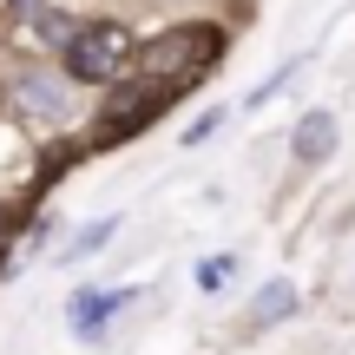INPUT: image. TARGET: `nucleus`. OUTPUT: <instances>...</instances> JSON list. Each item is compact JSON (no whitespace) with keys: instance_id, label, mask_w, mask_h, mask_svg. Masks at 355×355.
Listing matches in <instances>:
<instances>
[{"instance_id":"423d86ee","label":"nucleus","mask_w":355,"mask_h":355,"mask_svg":"<svg viewBox=\"0 0 355 355\" xmlns=\"http://www.w3.org/2000/svg\"><path fill=\"white\" fill-rule=\"evenodd\" d=\"M336 152H343V119H336L329 105H309L290 125V165L296 171H322Z\"/></svg>"},{"instance_id":"9d476101","label":"nucleus","mask_w":355,"mask_h":355,"mask_svg":"<svg viewBox=\"0 0 355 355\" xmlns=\"http://www.w3.org/2000/svg\"><path fill=\"white\" fill-rule=\"evenodd\" d=\"M237 277H243V257H237V250H217V257H198V263H191V283H198V296H224Z\"/></svg>"},{"instance_id":"39448f33","label":"nucleus","mask_w":355,"mask_h":355,"mask_svg":"<svg viewBox=\"0 0 355 355\" xmlns=\"http://www.w3.org/2000/svg\"><path fill=\"white\" fill-rule=\"evenodd\" d=\"M139 283H86V290L66 296V336H73L79 349H105L119 329V316H125L132 303H139Z\"/></svg>"},{"instance_id":"f257e3e1","label":"nucleus","mask_w":355,"mask_h":355,"mask_svg":"<svg viewBox=\"0 0 355 355\" xmlns=\"http://www.w3.org/2000/svg\"><path fill=\"white\" fill-rule=\"evenodd\" d=\"M224 46H230V33L217 20H171V26H158V33L139 40L132 79H158V86L191 92L217 60H224Z\"/></svg>"},{"instance_id":"f03ea898","label":"nucleus","mask_w":355,"mask_h":355,"mask_svg":"<svg viewBox=\"0 0 355 355\" xmlns=\"http://www.w3.org/2000/svg\"><path fill=\"white\" fill-rule=\"evenodd\" d=\"M178 99H184V92H178V86H158V79H119V86L92 105L86 145H92V152H119V145L145 139L158 119H171Z\"/></svg>"},{"instance_id":"ddd939ff","label":"nucleus","mask_w":355,"mask_h":355,"mask_svg":"<svg viewBox=\"0 0 355 355\" xmlns=\"http://www.w3.org/2000/svg\"><path fill=\"white\" fill-rule=\"evenodd\" d=\"M224 119H230L224 105H204V112L184 125V145H204V139H217V132H224Z\"/></svg>"},{"instance_id":"7ed1b4c3","label":"nucleus","mask_w":355,"mask_h":355,"mask_svg":"<svg viewBox=\"0 0 355 355\" xmlns=\"http://www.w3.org/2000/svg\"><path fill=\"white\" fill-rule=\"evenodd\" d=\"M139 60V33L125 20H79V33L60 46V73L86 92H112L119 79H132Z\"/></svg>"},{"instance_id":"0eeeda50","label":"nucleus","mask_w":355,"mask_h":355,"mask_svg":"<svg viewBox=\"0 0 355 355\" xmlns=\"http://www.w3.org/2000/svg\"><path fill=\"white\" fill-rule=\"evenodd\" d=\"M296 309H303V290H296L290 277H270V283H257V296H250V316H243V336L283 329V322H296Z\"/></svg>"},{"instance_id":"f8f14e48","label":"nucleus","mask_w":355,"mask_h":355,"mask_svg":"<svg viewBox=\"0 0 355 355\" xmlns=\"http://www.w3.org/2000/svg\"><path fill=\"white\" fill-rule=\"evenodd\" d=\"M296 73H303V60H290V66H277V73H270V79H257V86H250V92H243V112H263V105H270V99H277V92H283V86H290V79H296Z\"/></svg>"},{"instance_id":"1a4fd4ad","label":"nucleus","mask_w":355,"mask_h":355,"mask_svg":"<svg viewBox=\"0 0 355 355\" xmlns=\"http://www.w3.org/2000/svg\"><path fill=\"white\" fill-rule=\"evenodd\" d=\"M79 158H92V145H86V139H66V145H46V152H40V165H33V191H26V198L40 204V198H46V191H53V184H60V178H66V171L79 165Z\"/></svg>"},{"instance_id":"6e6552de","label":"nucleus","mask_w":355,"mask_h":355,"mask_svg":"<svg viewBox=\"0 0 355 355\" xmlns=\"http://www.w3.org/2000/svg\"><path fill=\"white\" fill-rule=\"evenodd\" d=\"M119 230H125V217H119V211H112V217H92V224H79L73 237H66V250H60V263H66V270H79V263H92V257H99L105 243L119 237Z\"/></svg>"},{"instance_id":"9b49d317","label":"nucleus","mask_w":355,"mask_h":355,"mask_svg":"<svg viewBox=\"0 0 355 355\" xmlns=\"http://www.w3.org/2000/svg\"><path fill=\"white\" fill-rule=\"evenodd\" d=\"M73 33H79V20H73V13H66V7H53V0H46V7L33 13V40H40V46H46V53H53V60H60V46H66V40H73Z\"/></svg>"},{"instance_id":"4468645a","label":"nucleus","mask_w":355,"mask_h":355,"mask_svg":"<svg viewBox=\"0 0 355 355\" xmlns=\"http://www.w3.org/2000/svg\"><path fill=\"white\" fill-rule=\"evenodd\" d=\"M40 7H46V0H0V20H7V26H33Z\"/></svg>"},{"instance_id":"20e7f679","label":"nucleus","mask_w":355,"mask_h":355,"mask_svg":"<svg viewBox=\"0 0 355 355\" xmlns=\"http://www.w3.org/2000/svg\"><path fill=\"white\" fill-rule=\"evenodd\" d=\"M73 79L60 73V60H20L7 66V105L13 119H26L33 132H66L73 125Z\"/></svg>"}]
</instances>
